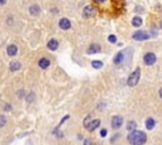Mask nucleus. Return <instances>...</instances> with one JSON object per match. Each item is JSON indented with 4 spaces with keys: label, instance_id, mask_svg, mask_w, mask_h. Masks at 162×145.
Here are the masks:
<instances>
[{
    "label": "nucleus",
    "instance_id": "1",
    "mask_svg": "<svg viewBox=\"0 0 162 145\" xmlns=\"http://www.w3.org/2000/svg\"><path fill=\"white\" fill-rule=\"evenodd\" d=\"M128 141L133 145H142L147 141V135L143 131L133 130V131H130L128 135Z\"/></svg>",
    "mask_w": 162,
    "mask_h": 145
},
{
    "label": "nucleus",
    "instance_id": "2",
    "mask_svg": "<svg viewBox=\"0 0 162 145\" xmlns=\"http://www.w3.org/2000/svg\"><path fill=\"white\" fill-rule=\"evenodd\" d=\"M139 78H141V68H139V67H137L136 70H134V71L132 72V73L129 75L127 83H128V86H130V87H133V86L138 85Z\"/></svg>",
    "mask_w": 162,
    "mask_h": 145
},
{
    "label": "nucleus",
    "instance_id": "3",
    "mask_svg": "<svg viewBox=\"0 0 162 145\" xmlns=\"http://www.w3.org/2000/svg\"><path fill=\"white\" fill-rule=\"evenodd\" d=\"M156 61H157V57H156V54H154L153 52H147V53L144 54V57H143V62L147 66L154 64L156 63Z\"/></svg>",
    "mask_w": 162,
    "mask_h": 145
},
{
    "label": "nucleus",
    "instance_id": "4",
    "mask_svg": "<svg viewBox=\"0 0 162 145\" xmlns=\"http://www.w3.org/2000/svg\"><path fill=\"white\" fill-rule=\"evenodd\" d=\"M99 125H100V120H99V119H95V120H92V121L89 122V119L86 117V120H85V127H86V130H88V131H94Z\"/></svg>",
    "mask_w": 162,
    "mask_h": 145
},
{
    "label": "nucleus",
    "instance_id": "5",
    "mask_svg": "<svg viewBox=\"0 0 162 145\" xmlns=\"http://www.w3.org/2000/svg\"><path fill=\"white\" fill-rule=\"evenodd\" d=\"M132 38L134 40H147L150 38V34L147 32H144V30H137L136 33H133Z\"/></svg>",
    "mask_w": 162,
    "mask_h": 145
},
{
    "label": "nucleus",
    "instance_id": "6",
    "mask_svg": "<svg viewBox=\"0 0 162 145\" xmlns=\"http://www.w3.org/2000/svg\"><path fill=\"white\" fill-rule=\"evenodd\" d=\"M122 124H123V117L122 116L115 115V116L112 117V126H113V129H119V127L122 126Z\"/></svg>",
    "mask_w": 162,
    "mask_h": 145
},
{
    "label": "nucleus",
    "instance_id": "7",
    "mask_svg": "<svg viewBox=\"0 0 162 145\" xmlns=\"http://www.w3.org/2000/svg\"><path fill=\"white\" fill-rule=\"evenodd\" d=\"M100 51H101V47L99 46V44L94 43V44H91V46L88 48V51H86V53H88V54H95V53H99V52H100Z\"/></svg>",
    "mask_w": 162,
    "mask_h": 145
},
{
    "label": "nucleus",
    "instance_id": "8",
    "mask_svg": "<svg viewBox=\"0 0 162 145\" xmlns=\"http://www.w3.org/2000/svg\"><path fill=\"white\" fill-rule=\"evenodd\" d=\"M95 10H94V6L92 5H88L84 8V16L85 18H90V16L94 15Z\"/></svg>",
    "mask_w": 162,
    "mask_h": 145
},
{
    "label": "nucleus",
    "instance_id": "9",
    "mask_svg": "<svg viewBox=\"0 0 162 145\" xmlns=\"http://www.w3.org/2000/svg\"><path fill=\"white\" fill-rule=\"evenodd\" d=\"M60 28L61 29H65V30H67V29H70L71 28V22L68 20L67 18H62L60 20Z\"/></svg>",
    "mask_w": 162,
    "mask_h": 145
},
{
    "label": "nucleus",
    "instance_id": "10",
    "mask_svg": "<svg viewBox=\"0 0 162 145\" xmlns=\"http://www.w3.org/2000/svg\"><path fill=\"white\" fill-rule=\"evenodd\" d=\"M6 52H8L9 56H17V53H18V48L14 44H10V46L6 48Z\"/></svg>",
    "mask_w": 162,
    "mask_h": 145
},
{
    "label": "nucleus",
    "instance_id": "11",
    "mask_svg": "<svg viewBox=\"0 0 162 145\" xmlns=\"http://www.w3.org/2000/svg\"><path fill=\"white\" fill-rule=\"evenodd\" d=\"M51 64V62L47 60V58H41V60L38 61V66L41 68H43V70H46V68H48V66Z\"/></svg>",
    "mask_w": 162,
    "mask_h": 145
},
{
    "label": "nucleus",
    "instance_id": "12",
    "mask_svg": "<svg viewBox=\"0 0 162 145\" xmlns=\"http://www.w3.org/2000/svg\"><path fill=\"white\" fill-rule=\"evenodd\" d=\"M154 125H156V121H154V119H152V117H148V119L146 120V127L147 130H152Z\"/></svg>",
    "mask_w": 162,
    "mask_h": 145
},
{
    "label": "nucleus",
    "instance_id": "13",
    "mask_svg": "<svg viewBox=\"0 0 162 145\" xmlns=\"http://www.w3.org/2000/svg\"><path fill=\"white\" fill-rule=\"evenodd\" d=\"M20 67H22V64H20V62H12L10 63V66H9V70L12 71V72H15V71H18V70H20Z\"/></svg>",
    "mask_w": 162,
    "mask_h": 145
},
{
    "label": "nucleus",
    "instance_id": "14",
    "mask_svg": "<svg viewBox=\"0 0 162 145\" xmlns=\"http://www.w3.org/2000/svg\"><path fill=\"white\" fill-rule=\"evenodd\" d=\"M142 23H143V20H142L141 16H134V18L132 19V25L136 27V28H138V27L142 25Z\"/></svg>",
    "mask_w": 162,
    "mask_h": 145
},
{
    "label": "nucleus",
    "instance_id": "15",
    "mask_svg": "<svg viewBox=\"0 0 162 145\" xmlns=\"http://www.w3.org/2000/svg\"><path fill=\"white\" fill-rule=\"evenodd\" d=\"M47 47L50 48L51 51H56L57 48H58V42L56 39H51L50 42H48V44H47Z\"/></svg>",
    "mask_w": 162,
    "mask_h": 145
},
{
    "label": "nucleus",
    "instance_id": "16",
    "mask_svg": "<svg viewBox=\"0 0 162 145\" xmlns=\"http://www.w3.org/2000/svg\"><path fill=\"white\" fill-rule=\"evenodd\" d=\"M29 13H30V14H33V15H38L41 13V8L37 4H34V5H32L29 8Z\"/></svg>",
    "mask_w": 162,
    "mask_h": 145
},
{
    "label": "nucleus",
    "instance_id": "17",
    "mask_svg": "<svg viewBox=\"0 0 162 145\" xmlns=\"http://www.w3.org/2000/svg\"><path fill=\"white\" fill-rule=\"evenodd\" d=\"M123 58H124V53L123 52H119V53H117V56L114 57V60L113 61H114L115 64H120L123 62Z\"/></svg>",
    "mask_w": 162,
    "mask_h": 145
},
{
    "label": "nucleus",
    "instance_id": "18",
    "mask_svg": "<svg viewBox=\"0 0 162 145\" xmlns=\"http://www.w3.org/2000/svg\"><path fill=\"white\" fill-rule=\"evenodd\" d=\"M103 64H104V63H103L101 61H92V62H91V66H92L94 68H96V70L101 68V67H103Z\"/></svg>",
    "mask_w": 162,
    "mask_h": 145
},
{
    "label": "nucleus",
    "instance_id": "19",
    "mask_svg": "<svg viewBox=\"0 0 162 145\" xmlns=\"http://www.w3.org/2000/svg\"><path fill=\"white\" fill-rule=\"evenodd\" d=\"M136 127H137V124H136V121H129L128 124H127V129H128L129 131H133V130H136Z\"/></svg>",
    "mask_w": 162,
    "mask_h": 145
},
{
    "label": "nucleus",
    "instance_id": "20",
    "mask_svg": "<svg viewBox=\"0 0 162 145\" xmlns=\"http://www.w3.org/2000/svg\"><path fill=\"white\" fill-rule=\"evenodd\" d=\"M5 124H6V117L4 115H0V127L5 126Z\"/></svg>",
    "mask_w": 162,
    "mask_h": 145
},
{
    "label": "nucleus",
    "instance_id": "21",
    "mask_svg": "<svg viewBox=\"0 0 162 145\" xmlns=\"http://www.w3.org/2000/svg\"><path fill=\"white\" fill-rule=\"evenodd\" d=\"M108 40L110 43H117V37L115 36H109L108 37Z\"/></svg>",
    "mask_w": 162,
    "mask_h": 145
},
{
    "label": "nucleus",
    "instance_id": "22",
    "mask_svg": "<svg viewBox=\"0 0 162 145\" xmlns=\"http://www.w3.org/2000/svg\"><path fill=\"white\" fill-rule=\"evenodd\" d=\"M68 117H70V116H68V115H66V116L63 117V119L61 120V121H60V124H58V126H57V129H58V127H61V125H62V124H63L65 121H66V120H68ZM57 129H56V130H57ZM56 130H54V131H56Z\"/></svg>",
    "mask_w": 162,
    "mask_h": 145
},
{
    "label": "nucleus",
    "instance_id": "23",
    "mask_svg": "<svg viewBox=\"0 0 162 145\" xmlns=\"http://www.w3.org/2000/svg\"><path fill=\"white\" fill-rule=\"evenodd\" d=\"M34 100V94H28V96H27V101L30 102Z\"/></svg>",
    "mask_w": 162,
    "mask_h": 145
},
{
    "label": "nucleus",
    "instance_id": "24",
    "mask_svg": "<svg viewBox=\"0 0 162 145\" xmlns=\"http://www.w3.org/2000/svg\"><path fill=\"white\" fill-rule=\"evenodd\" d=\"M106 133H108V131H106V129H103V130L100 131V136H101V137H105V136H106Z\"/></svg>",
    "mask_w": 162,
    "mask_h": 145
},
{
    "label": "nucleus",
    "instance_id": "25",
    "mask_svg": "<svg viewBox=\"0 0 162 145\" xmlns=\"http://www.w3.org/2000/svg\"><path fill=\"white\" fill-rule=\"evenodd\" d=\"M23 96H24V91H23V90L18 91V97H23Z\"/></svg>",
    "mask_w": 162,
    "mask_h": 145
},
{
    "label": "nucleus",
    "instance_id": "26",
    "mask_svg": "<svg viewBox=\"0 0 162 145\" xmlns=\"http://www.w3.org/2000/svg\"><path fill=\"white\" fill-rule=\"evenodd\" d=\"M6 3V0H0V5H4Z\"/></svg>",
    "mask_w": 162,
    "mask_h": 145
},
{
    "label": "nucleus",
    "instance_id": "27",
    "mask_svg": "<svg viewBox=\"0 0 162 145\" xmlns=\"http://www.w3.org/2000/svg\"><path fill=\"white\" fill-rule=\"evenodd\" d=\"M158 95H160V97L162 98V88H160V92H158Z\"/></svg>",
    "mask_w": 162,
    "mask_h": 145
},
{
    "label": "nucleus",
    "instance_id": "28",
    "mask_svg": "<svg viewBox=\"0 0 162 145\" xmlns=\"http://www.w3.org/2000/svg\"><path fill=\"white\" fill-rule=\"evenodd\" d=\"M95 1H96V3H100V4H101V3H104L105 0H95Z\"/></svg>",
    "mask_w": 162,
    "mask_h": 145
},
{
    "label": "nucleus",
    "instance_id": "29",
    "mask_svg": "<svg viewBox=\"0 0 162 145\" xmlns=\"http://www.w3.org/2000/svg\"><path fill=\"white\" fill-rule=\"evenodd\" d=\"M160 24H161V25H160V28L162 29V20H161V23H160Z\"/></svg>",
    "mask_w": 162,
    "mask_h": 145
}]
</instances>
